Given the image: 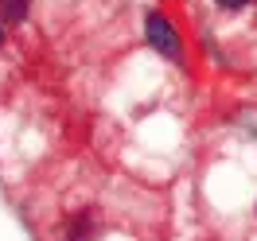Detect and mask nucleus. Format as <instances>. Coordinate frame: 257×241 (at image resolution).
Segmentation results:
<instances>
[{
  "mask_svg": "<svg viewBox=\"0 0 257 241\" xmlns=\"http://www.w3.org/2000/svg\"><path fill=\"white\" fill-rule=\"evenodd\" d=\"M253 0H214V8H222V12H241V8H249Z\"/></svg>",
  "mask_w": 257,
  "mask_h": 241,
  "instance_id": "obj_4",
  "label": "nucleus"
},
{
  "mask_svg": "<svg viewBox=\"0 0 257 241\" xmlns=\"http://www.w3.org/2000/svg\"><path fill=\"white\" fill-rule=\"evenodd\" d=\"M28 20V0H0V24H24Z\"/></svg>",
  "mask_w": 257,
  "mask_h": 241,
  "instance_id": "obj_2",
  "label": "nucleus"
},
{
  "mask_svg": "<svg viewBox=\"0 0 257 241\" xmlns=\"http://www.w3.org/2000/svg\"><path fill=\"white\" fill-rule=\"evenodd\" d=\"M148 39H152V47L168 55V59H179V35L172 32V24L164 16H148Z\"/></svg>",
  "mask_w": 257,
  "mask_h": 241,
  "instance_id": "obj_1",
  "label": "nucleus"
},
{
  "mask_svg": "<svg viewBox=\"0 0 257 241\" xmlns=\"http://www.w3.org/2000/svg\"><path fill=\"white\" fill-rule=\"evenodd\" d=\"M70 241H90V218H78L70 225Z\"/></svg>",
  "mask_w": 257,
  "mask_h": 241,
  "instance_id": "obj_3",
  "label": "nucleus"
},
{
  "mask_svg": "<svg viewBox=\"0 0 257 241\" xmlns=\"http://www.w3.org/2000/svg\"><path fill=\"white\" fill-rule=\"evenodd\" d=\"M0 43H4V28H0Z\"/></svg>",
  "mask_w": 257,
  "mask_h": 241,
  "instance_id": "obj_5",
  "label": "nucleus"
}]
</instances>
